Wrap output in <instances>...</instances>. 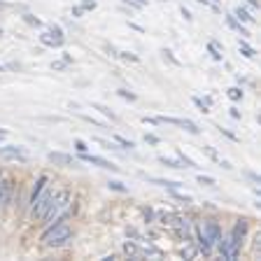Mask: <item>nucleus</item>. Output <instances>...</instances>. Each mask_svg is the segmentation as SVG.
I'll return each instance as SVG.
<instances>
[{
	"instance_id": "1",
	"label": "nucleus",
	"mask_w": 261,
	"mask_h": 261,
	"mask_svg": "<svg viewBox=\"0 0 261 261\" xmlns=\"http://www.w3.org/2000/svg\"><path fill=\"white\" fill-rule=\"evenodd\" d=\"M247 219H240L231 231H228L224 238H219L217 243V250H219V256L224 259H238L240 256V250H243V243H245V236H247Z\"/></svg>"
},
{
	"instance_id": "2",
	"label": "nucleus",
	"mask_w": 261,
	"mask_h": 261,
	"mask_svg": "<svg viewBox=\"0 0 261 261\" xmlns=\"http://www.w3.org/2000/svg\"><path fill=\"white\" fill-rule=\"evenodd\" d=\"M222 238V226H219L217 219H203L196 228V247L201 252L203 256H210L212 254V247L219 243Z\"/></svg>"
},
{
	"instance_id": "3",
	"label": "nucleus",
	"mask_w": 261,
	"mask_h": 261,
	"mask_svg": "<svg viewBox=\"0 0 261 261\" xmlns=\"http://www.w3.org/2000/svg\"><path fill=\"white\" fill-rule=\"evenodd\" d=\"M70 207H72V194L70 191H56V194H51V203H49V210L47 215H44V222H47V226H51V224L61 222V219H68V215H70Z\"/></svg>"
},
{
	"instance_id": "4",
	"label": "nucleus",
	"mask_w": 261,
	"mask_h": 261,
	"mask_svg": "<svg viewBox=\"0 0 261 261\" xmlns=\"http://www.w3.org/2000/svg\"><path fill=\"white\" fill-rule=\"evenodd\" d=\"M70 238H72V228L68 224V219H61V222L47 226V231L42 233V243L47 247H61V245H65Z\"/></svg>"
},
{
	"instance_id": "5",
	"label": "nucleus",
	"mask_w": 261,
	"mask_h": 261,
	"mask_svg": "<svg viewBox=\"0 0 261 261\" xmlns=\"http://www.w3.org/2000/svg\"><path fill=\"white\" fill-rule=\"evenodd\" d=\"M49 203H51V191L44 187L42 191H40V196L35 198V201L31 203V217L33 219H44V215H47V210H49Z\"/></svg>"
},
{
	"instance_id": "6",
	"label": "nucleus",
	"mask_w": 261,
	"mask_h": 261,
	"mask_svg": "<svg viewBox=\"0 0 261 261\" xmlns=\"http://www.w3.org/2000/svg\"><path fill=\"white\" fill-rule=\"evenodd\" d=\"M40 42H42L44 47H61V44H63V31H61L59 26H51V31H44L42 35H40Z\"/></svg>"
},
{
	"instance_id": "7",
	"label": "nucleus",
	"mask_w": 261,
	"mask_h": 261,
	"mask_svg": "<svg viewBox=\"0 0 261 261\" xmlns=\"http://www.w3.org/2000/svg\"><path fill=\"white\" fill-rule=\"evenodd\" d=\"M80 159L84 163H91V166H98V168H105V170H112V173H119V166H114L112 161L103 156H93V154H87V152H80Z\"/></svg>"
},
{
	"instance_id": "8",
	"label": "nucleus",
	"mask_w": 261,
	"mask_h": 261,
	"mask_svg": "<svg viewBox=\"0 0 261 261\" xmlns=\"http://www.w3.org/2000/svg\"><path fill=\"white\" fill-rule=\"evenodd\" d=\"M159 119V124H170V126H182L185 130H189V133H198V126L194 124V121H189V119H177V117H156Z\"/></svg>"
},
{
	"instance_id": "9",
	"label": "nucleus",
	"mask_w": 261,
	"mask_h": 261,
	"mask_svg": "<svg viewBox=\"0 0 261 261\" xmlns=\"http://www.w3.org/2000/svg\"><path fill=\"white\" fill-rule=\"evenodd\" d=\"M0 159H10V161H26V152L21 147H0Z\"/></svg>"
},
{
	"instance_id": "10",
	"label": "nucleus",
	"mask_w": 261,
	"mask_h": 261,
	"mask_svg": "<svg viewBox=\"0 0 261 261\" xmlns=\"http://www.w3.org/2000/svg\"><path fill=\"white\" fill-rule=\"evenodd\" d=\"M12 179L10 177H0V210L10 203V198H12Z\"/></svg>"
},
{
	"instance_id": "11",
	"label": "nucleus",
	"mask_w": 261,
	"mask_h": 261,
	"mask_svg": "<svg viewBox=\"0 0 261 261\" xmlns=\"http://www.w3.org/2000/svg\"><path fill=\"white\" fill-rule=\"evenodd\" d=\"M47 159L54 163V166H77L75 159H72L70 154H63V152H49Z\"/></svg>"
},
{
	"instance_id": "12",
	"label": "nucleus",
	"mask_w": 261,
	"mask_h": 261,
	"mask_svg": "<svg viewBox=\"0 0 261 261\" xmlns=\"http://www.w3.org/2000/svg\"><path fill=\"white\" fill-rule=\"evenodd\" d=\"M124 252L130 256V259H142V247L138 240H126L124 243Z\"/></svg>"
},
{
	"instance_id": "13",
	"label": "nucleus",
	"mask_w": 261,
	"mask_h": 261,
	"mask_svg": "<svg viewBox=\"0 0 261 261\" xmlns=\"http://www.w3.org/2000/svg\"><path fill=\"white\" fill-rule=\"evenodd\" d=\"M47 182H49V177L47 175H40L38 179H35V185H33V191H31V203L35 201V198H38L40 196V191L44 189V187H47Z\"/></svg>"
},
{
	"instance_id": "14",
	"label": "nucleus",
	"mask_w": 261,
	"mask_h": 261,
	"mask_svg": "<svg viewBox=\"0 0 261 261\" xmlns=\"http://www.w3.org/2000/svg\"><path fill=\"white\" fill-rule=\"evenodd\" d=\"M147 179L159 187H163V189H179V187H182V182H173V179H161V177H147Z\"/></svg>"
},
{
	"instance_id": "15",
	"label": "nucleus",
	"mask_w": 261,
	"mask_h": 261,
	"mask_svg": "<svg viewBox=\"0 0 261 261\" xmlns=\"http://www.w3.org/2000/svg\"><path fill=\"white\" fill-rule=\"evenodd\" d=\"M233 16H236V19H240V21H245V23H252V21H254V16L245 10V7H240V5L233 10Z\"/></svg>"
},
{
	"instance_id": "16",
	"label": "nucleus",
	"mask_w": 261,
	"mask_h": 261,
	"mask_svg": "<svg viewBox=\"0 0 261 261\" xmlns=\"http://www.w3.org/2000/svg\"><path fill=\"white\" fill-rule=\"evenodd\" d=\"M238 47H240V54H243L245 59H254V56H256V51L247 42H245V40H238Z\"/></svg>"
},
{
	"instance_id": "17",
	"label": "nucleus",
	"mask_w": 261,
	"mask_h": 261,
	"mask_svg": "<svg viewBox=\"0 0 261 261\" xmlns=\"http://www.w3.org/2000/svg\"><path fill=\"white\" fill-rule=\"evenodd\" d=\"M226 23H228V26H231V28H233V31H238L240 35H250V33H247V28H243V26H240V21H238V19H236L233 14H231V16H226Z\"/></svg>"
},
{
	"instance_id": "18",
	"label": "nucleus",
	"mask_w": 261,
	"mask_h": 261,
	"mask_svg": "<svg viewBox=\"0 0 261 261\" xmlns=\"http://www.w3.org/2000/svg\"><path fill=\"white\" fill-rule=\"evenodd\" d=\"M91 108H93V110H98V112L103 114V117H110V119H112V121L117 119V114H114L110 108H105V105H100V103H91Z\"/></svg>"
},
{
	"instance_id": "19",
	"label": "nucleus",
	"mask_w": 261,
	"mask_h": 261,
	"mask_svg": "<svg viewBox=\"0 0 261 261\" xmlns=\"http://www.w3.org/2000/svg\"><path fill=\"white\" fill-rule=\"evenodd\" d=\"M159 163H163V166H168V168H185L179 159H166V156H159Z\"/></svg>"
},
{
	"instance_id": "20",
	"label": "nucleus",
	"mask_w": 261,
	"mask_h": 261,
	"mask_svg": "<svg viewBox=\"0 0 261 261\" xmlns=\"http://www.w3.org/2000/svg\"><path fill=\"white\" fill-rule=\"evenodd\" d=\"M177 159H179V161H182V166H185V168H198V166H196V163L191 161V159L187 156L185 152H182V149H177Z\"/></svg>"
},
{
	"instance_id": "21",
	"label": "nucleus",
	"mask_w": 261,
	"mask_h": 261,
	"mask_svg": "<svg viewBox=\"0 0 261 261\" xmlns=\"http://www.w3.org/2000/svg\"><path fill=\"white\" fill-rule=\"evenodd\" d=\"M191 100H194V105H196V108H198V110H201L203 114H207V112H210V105H207L205 100H201V98H196V96L191 98Z\"/></svg>"
},
{
	"instance_id": "22",
	"label": "nucleus",
	"mask_w": 261,
	"mask_h": 261,
	"mask_svg": "<svg viewBox=\"0 0 261 261\" xmlns=\"http://www.w3.org/2000/svg\"><path fill=\"white\" fill-rule=\"evenodd\" d=\"M168 191H170V196H173V198H177V201H185V205H189V203H191V196L179 194L177 189H168Z\"/></svg>"
},
{
	"instance_id": "23",
	"label": "nucleus",
	"mask_w": 261,
	"mask_h": 261,
	"mask_svg": "<svg viewBox=\"0 0 261 261\" xmlns=\"http://www.w3.org/2000/svg\"><path fill=\"white\" fill-rule=\"evenodd\" d=\"M196 179H198V185H205V187H215V185H217V182H215L210 175H198Z\"/></svg>"
},
{
	"instance_id": "24",
	"label": "nucleus",
	"mask_w": 261,
	"mask_h": 261,
	"mask_svg": "<svg viewBox=\"0 0 261 261\" xmlns=\"http://www.w3.org/2000/svg\"><path fill=\"white\" fill-rule=\"evenodd\" d=\"M108 187L112 191H128V187L126 185H121V182H117V179H112V182H108Z\"/></svg>"
},
{
	"instance_id": "25",
	"label": "nucleus",
	"mask_w": 261,
	"mask_h": 261,
	"mask_svg": "<svg viewBox=\"0 0 261 261\" xmlns=\"http://www.w3.org/2000/svg\"><path fill=\"white\" fill-rule=\"evenodd\" d=\"M228 98H231V100H240V98H243V91H240L238 87H231L228 89Z\"/></svg>"
},
{
	"instance_id": "26",
	"label": "nucleus",
	"mask_w": 261,
	"mask_h": 261,
	"mask_svg": "<svg viewBox=\"0 0 261 261\" xmlns=\"http://www.w3.org/2000/svg\"><path fill=\"white\" fill-rule=\"evenodd\" d=\"M114 140L119 142L121 147H126V149H133V147H136V145H133V142H130V140H126V138H121V136H114Z\"/></svg>"
},
{
	"instance_id": "27",
	"label": "nucleus",
	"mask_w": 261,
	"mask_h": 261,
	"mask_svg": "<svg viewBox=\"0 0 261 261\" xmlns=\"http://www.w3.org/2000/svg\"><path fill=\"white\" fill-rule=\"evenodd\" d=\"M207 49H210L212 59H215V61H222V54H219V51H217V44H215V42H210V44H207Z\"/></svg>"
},
{
	"instance_id": "28",
	"label": "nucleus",
	"mask_w": 261,
	"mask_h": 261,
	"mask_svg": "<svg viewBox=\"0 0 261 261\" xmlns=\"http://www.w3.org/2000/svg\"><path fill=\"white\" fill-rule=\"evenodd\" d=\"M117 56H121L124 61H130V63H138V61H140L136 54H128V51H121V54H117Z\"/></svg>"
},
{
	"instance_id": "29",
	"label": "nucleus",
	"mask_w": 261,
	"mask_h": 261,
	"mask_svg": "<svg viewBox=\"0 0 261 261\" xmlns=\"http://www.w3.org/2000/svg\"><path fill=\"white\" fill-rule=\"evenodd\" d=\"M145 142H149V145H159V142H161V138L154 136V133H147V136H145Z\"/></svg>"
},
{
	"instance_id": "30",
	"label": "nucleus",
	"mask_w": 261,
	"mask_h": 261,
	"mask_svg": "<svg viewBox=\"0 0 261 261\" xmlns=\"http://www.w3.org/2000/svg\"><path fill=\"white\" fill-rule=\"evenodd\" d=\"M117 93H119V96H121V98H126V100H136V93H130V91H126V89H119V91H117Z\"/></svg>"
},
{
	"instance_id": "31",
	"label": "nucleus",
	"mask_w": 261,
	"mask_h": 261,
	"mask_svg": "<svg viewBox=\"0 0 261 261\" xmlns=\"http://www.w3.org/2000/svg\"><path fill=\"white\" fill-rule=\"evenodd\" d=\"M128 5H133L136 10H140V7H147V0H126Z\"/></svg>"
},
{
	"instance_id": "32",
	"label": "nucleus",
	"mask_w": 261,
	"mask_h": 261,
	"mask_svg": "<svg viewBox=\"0 0 261 261\" xmlns=\"http://www.w3.org/2000/svg\"><path fill=\"white\" fill-rule=\"evenodd\" d=\"M82 10H96V0H82Z\"/></svg>"
},
{
	"instance_id": "33",
	"label": "nucleus",
	"mask_w": 261,
	"mask_h": 261,
	"mask_svg": "<svg viewBox=\"0 0 261 261\" xmlns=\"http://www.w3.org/2000/svg\"><path fill=\"white\" fill-rule=\"evenodd\" d=\"M75 149H77V152H87L89 147H87V142H84V140H75Z\"/></svg>"
},
{
	"instance_id": "34",
	"label": "nucleus",
	"mask_w": 261,
	"mask_h": 261,
	"mask_svg": "<svg viewBox=\"0 0 261 261\" xmlns=\"http://www.w3.org/2000/svg\"><path fill=\"white\" fill-rule=\"evenodd\" d=\"M203 149H205V154H207V156H210V159H212V161H219L217 152H215V149H212V147H203Z\"/></svg>"
},
{
	"instance_id": "35",
	"label": "nucleus",
	"mask_w": 261,
	"mask_h": 261,
	"mask_svg": "<svg viewBox=\"0 0 261 261\" xmlns=\"http://www.w3.org/2000/svg\"><path fill=\"white\" fill-rule=\"evenodd\" d=\"M261 252V233L254 236V254H259Z\"/></svg>"
},
{
	"instance_id": "36",
	"label": "nucleus",
	"mask_w": 261,
	"mask_h": 261,
	"mask_svg": "<svg viewBox=\"0 0 261 261\" xmlns=\"http://www.w3.org/2000/svg\"><path fill=\"white\" fill-rule=\"evenodd\" d=\"M26 21L33 23V26H42V21H40V19H35V16H31V14H26Z\"/></svg>"
},
{
	"instance_id": "37",
	"label": "nucleus",
	"mask_w": 261,
	"mask_h": 261,
	"mask_svg": "<svg viewBox=\"0 0 261 261\" xmlns=\"http://www.w3.org/2000/svg\"><path fill=\"white\" fill-rule=\"evenodd\" d=\"M145 219L147 222H154V210L152 207H145Z\"/></svg>"
},
{
	"instance_id": "38",
	"label": "nucleus",
	"mask_w": 261,
	"mask_h": 261,
	"mask_svg": "<svg viewBox=\"0 0 261 261\" xmlns=\"http://www.w3.org/2000/svg\"><path fill=\"white\" fill-rule=\"evenodd\" d=\"M142 121H145V124H149V126H156L159 124L156 117H142Z\"/></svg>"
},
{
	"instance_id": "39",
	"label": "nucleus",
	"mask_w": 261,
	"mask_h": 261,
	"mask_svg": "<svg viewBox=\"0 0 261 261\" xmlns=\"http://www.w3.org/2000/svg\"><path fill=\"white\" fill-rule=\"evenodd\" d=\"M65 65H68L65 61H56V63H51V68H54V70H63Z\"/></svg>"
},
{
	"instance_id": "40",
	"label": "nucleus",
	"mask_w": 261,
	"mask_h": 261,
	"mask_svg": "<svg viewBox=\"0 0 261 261\" xmlns=\"http://www.w3.org/2000/svg\"><path fill=\"white\" fill-rule=\"evenodd\" d=\"M163 56H168V59L173 61L175 65H179V61H177V59H175V56H173V51H168V49H166V51H163Z\"/></svg>"
},
{
	"instance_id": "41",
	"label": "nucleus",
	"mask_w": 261,
	"mask_h": 261,
	"mask_svg": "<svg viewBox=\"0 0 261 261\" xmlns=\"http://www.w3.org/2000/svg\"><path fill=\"white\" fill-rule=\"evenodd\" d=\"M219 130H222V133H224V136H226V138H231V140H238V138H236L233 133H231V130H226V128H219Z\"/></svg>"
},
{
	"instance_id": "42",
	"label": "nucleus",
	"mask_w": 261,
	"mask_h": 261,
	"mask_svg": "<svg viewBox=\"0 0 261 261\" xmlns=\"http://www.w3.org/2000/svg\"><path fill=\"white\" fill-rule=\"evenodd\" d=\"M182 16H185L187 21H191V19H194V16H191V12H189V10H185V7H182Z\"/></svg>"
},
{
	"instance_id": "43",
	"label": "nucleus",
	"mask_w": 261,
	"mask_h": 261,
	"mask_svg": "<svg viewBox=\"0 0 261 261\" xmlns=\"http://www.w3.org/2000/svg\"><path fill=\"white\" fill-rule=\"evenodd\" d=\"M247 5H250L252 10H259V0H247Z\"/></svg>"
},
{
	"instance_id": "44",
	"label": "nucleus",
	"mask_w": 261,
	"mask_h": 261,
	"mask_svg": "<svg viewBox=\"0 0 261 261\" xmlns=\"http://www.w3.org/2000/svg\"><path fill=\"white\" fill-rule=\"evenodd\" d=\"M231 117H233V119H240V112L236 108H231Z\"/></svg>"
},
{
	"instance_id": "45",
	"label": "nucleus",
	"mask_w": 261,
	"mask_h": 261,
	"mask_svg": "<svg viewBox=\"0 0 261 261\" xmlns=\"http://www.w3.org/2000/svg\"><path fill=\"white\" fill-rule=\"evenodd\" d=\"M128 26H130V28H136V31H140V33H145V28L138 26V23H128Z\"/></svg>"
},
{
	"instance_id": "46",
	"label": "nucleus",
	"mask_w": 261,
	"mask_h": 261,
	"mask_svg": "<svg viewBox=\"0 0 261 261\" xmlns=\"http://www.w3.org/2000/svg\"><path fill=\"white\" fill-rule=\"evenodd\" d=\"M72 14H75L77 19H80V16H82V7H75V10H72Z\"/></svg>"
},
{
	"instance_id": "47",
	"label": "nucleus",
	"mask_w": 261,
	"mask_h": 261,
	"mask_svg": "<svg viewBox=\"0 0 261 261\" xmlns=\"http://www.w3.org/2000/svg\"><path fill=\"white\" fill-rule=\"evenodd\" d=\"M0 136H7V128H0Z\"/></svg>"
},
{
	"instance_id": "48",
	"label": "nucleus",
	"mask_w": 261,
	"mask_h": 261,
	"mask_svg": "<svg viewBox=\"0 0 261 261\" xmlns=\"http://www.w3.org/2000/svg\"><path fill=\"white\" fill-rule=\"evenodd\" d=\"M0 177H3V168H0Z\"/></svg>"
},
{
	"instance_id": "49",
	"label": "nucleus",
	"mask_w": 261,
	"mask_h": 261,
	"mask_svg": "<svg viewBox=\"0 0 261 261\" xmlns=\"http://www.w3.org/2000/svg\"><path fill=\"white\" fill-rule=\"evenodd\" d=\"M0 72H3V65H0Z\"/></svg>"
},
{
	"instance_id": "50",
	"label": "nucleus",
	"mask_w": 261,
	"mask_h": 261,
	"mask_svg": "<svg viewBox=\"0 0 261 261\" xmlns=\"http://www.w3.org/2000/svg\"><path fill=\"white\" fill-rule=\"evenodd\" d=\"M212 3H217V0H212Z\"/></svg>"
},
{
	"instance_id": "51",
	"label": "nucleus",
	"mask_w": 261,
	"mask_h": 261,
	"mask_svg": "<svg viewBox=\"0 0 261 261\" xmlns=\"http://www.w3.org/2000/svg\"><path fill=\"white\" fill-rule=\"evenodd\" d=\"M0 33H3V31H0Z\"/></svg>"
}]
</instances>
